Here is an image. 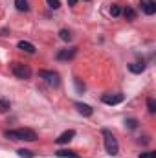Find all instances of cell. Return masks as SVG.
Returning <instances> with one entry per match:
<instances>
[{"mask_svg":"<svg viewBox=\"0 0 156 158\" xmlns=\"http://www.w3.org/2000/svg\"><path fill=\"white\" fill-rule=\"evenodd\" d=\"M6 138L9 140H24V142H35L37 140V134L33 129H28V127H20V129H15V131H6Z\"/></svg>","mask_w":156,"mask_h":158,"instance_id":"1","label":"cell"},{"mask_svg":"<svg viewBox=\"0 0 156 158\" xmlns=\"http://www.w3.org/2000/svg\"><path fill=\"white\" fill-rule=\"evenodd\" d=\"M103 138H105V149L110 156H116L119 153V145H117L116 136L109 131V129H103Z\"/></svg>","mask_w":156,"mask_h":158,"instance_id":"2","label":"cell"},{"mask_svg":"<svg viewBox=\"0 0 156 158\" xmlns=\"http://www.w3.org/2000/svg\"><path fill=\"white\" fill-rule=\"evenodd\" d=\"M11 72L18 79H30L31 77V68L28 64H22V63H13L11 64Z\"/></svg>","mask_w":156,"mask_h":158,"instance_id":"3","label":"cell"},{"mask_svg":"<svg viewBox=\"0 0 156 158\" xmlns=\"http://www.w3.org/2000/svg\"><path fill=\"white\" fill-rule=\"evenodd\" d=\"M39 76L44 79L50 86H53V88H57V86L61 85V77H59L57 72H51V70H39Z\"/></svg>","mask_w":156,"mask_h":158,"instance_id":"4","label":"cell"},{"mask_svg":"<svg viewBox=\"0 0 156 158\" xmlns=\"http://www.w3.org/2000/svg\"><path fill=\"white\" fill-rule=\"evenodd\" d=\"M77 48H66V50H59L57 52V59L59 61H70L72 57H76Z\"/></svg>","mask_w":156,"mask_h":158,"instance_id":"5","label":"cell"},{"mask_svg":"<svg viewBox=\"0 0 156 158\" xmlns=\"http://www.w3.org/2000/svg\"><path fill=\"white\" fill-rule=\"evenodd\" d=\"M125 98H123V94H105L103 98H101V101L103 103H107V105H119L121 101H123Z\"/></svg>","mask_w":156,"mask_h":158,"instance_id":"6","label":"cell"},{"mask_svg":"<svg viewBox=\"0 0 156 158\" xmlns=\"http://www.w3.org/2000/svg\"><path fill=\"white\" fill-rule=\"evenodd\" d=\"M140 6H142V11L145 15H154L156 13V2L154 0H142Z\"/></svg>","mask_w":156,"mask_h":158,"instance_id":"7","label":"cell"},{"mask_svg":"<svg viewBox=\"0 0 156 158\" xmlns=\"http://www.w3.org/2000/svg\"><path fill=\"white\" fill-rule=\"evenodd\" d=\"M17 48L22 50V52H26V53H35V50H37V48H35L31 42H28V40H18Z\"/></svg>","mask_w":156,"mask_h":158,"instance_id":"8","label":"cell"},{"mask_svg":"<svg viewBox=\"0 0 156 158\" xmlns=\"http://www.w3.org/2000/svg\"><path fill=\"white\" fill-rule=\"evenodd\" d=\"M74 136H76V131H66V132H63L55 142H57L59 145H63V143H68L70 140H74Z\"/></svg>","mask_w":156,"mask_h":158,"instance_id":"9","label":"cell"},{"mask_svg":"<svg viewBox=\"0 0 156 158\" xmlns=\"http://www.w3.org/2000/svg\"><path fill=\"white\" fill-rule=\"evenodd\" d=\"M76 109H77L79 114H83V116H86V118L94 114V110H92V107H90V105H84V103H79V101L76 103Z\"/></svg>","mask_w":156,"mask_h":158,"instance_id":"10","label":"cell"},{"mask_svg":"<svg viewBox=\"0 0 156 158\" xmlns=\"http://www.w3.org/2000/svg\"><path fill=\"white\" fill-rule=\"evenodd\" d=\"M129 70H130L132 74H142V72L145 70V64H143V63H130V64H129Z\"/></svg>","mask_w":156,"mask_h":158,"instance_id":"11","label":"cell"},{"mask_svg":"<svg viewBox=\"0 0 156 158\" xmlns=\"http://www.w3.org/2000/svg\"><path fill=\"white\" fill-rule=\"evenodd\" d=\"M15 7H17L20 13L30 11V4H28V0H15Z\"/></svg>","mask_w":156,"mask_h":158,"instance_id":"12","label":"cell"},{"mask_svg":"<svg viewBox=\"0 0 156 158\" xmlns=\"http://www.w3.org/2000/svg\"><path fill=\"white\" fill-rule=\"evenodd\" d=\"M59 158H79V155L76 151H57Z\"/></svg>","mask_w":156,"mask_h":158,"instance_id":"13","label":"cell"},{"mask_svg":"<svg viewBox=\"0 0 156 158\" xmlns=\"http://www.w3.org/2000/svg\"><path fill=\"white\" fill-rule=\"evenodd\" d=\"M121 13L125 15V19H127V20H134V19H136V11H134L132 7H125Z\"/></svg>","mask_w":156,"mask_h":158,"instance_id":"14","label":"cell"},{"mask_svg":"<svg viewBox=\"0 0 156 158\" xmlns=\"http://www.w3.org/2000/svg\"><path fill=\"white\" fill-rule=\"evenodd\" d=\"M59 37H61V40H64V42H70L72 40V33L68 30H61L59 31Z\"/></svg>","mask_w":156,"mask_h":158,"instance_id":"15","label":"cell"},{"mask_svg":"<svg viewBox=\"0 0 156 158\" xmlns=\"http://www.w3.org/2000/svg\"><path fill=\"white\" fill-rule=\"evenodd\" d=\"M11 109V105H9V101L7 99H0V112L4 114V112H7Z\"/></svg>","mask_w":156,"mask_h":158,"instance_id":"16","label":"cell"},{"mask_svg":"<svg viewBox=\"0 0 156 158\" xmlns=\"http://www.w3.org/2000/svg\"><path fill=\"white\" fill-rule=\"evenodd\" d=\"M147 109H149V112H151V114H156V101L153 99V98H149V99H147Z\"/></svg>","mask_w":156,"mask_h":158,"instance_id":"17","label":"cell"},{"mask_svg":"<svg viewBox=\"0 0 156 158\" xmlns=\"http://www.w3.org/2000/svg\"><path fill=\"white\" fill-rule=\"evenodd\" d=\"M17 153H18V156H20V158H33L31 151H28V149H18Z\"/></svg>","mask_w":156,"mask_h":158,"instance_id":"18","label":"cell"},{"mask_svg":"<svg viewBox=\"0 0 156 158\" xmlns=\"http://www.w3.org/2000/svg\"><path fill=\"white\" fill-rule=\"evenodd\" d=\"M125 125H127L129 129H136V127H138V119H134V118H129L127 121H125Z\"/></svg>","mask_w":156,"mask_h":158,"instance_id":"19","label":"cell"},{"mask_svg":"<svg viewBox=\"0 0 156 158\" xmlns=\"http://www.w3.org/2000/svg\"><path fill=\"white\" fill-rule=\"evenodd\" d=\"M110 15H112V17H119V15H121V7L114 4V6L110 7Z\"/></svg>","mask_w":156,"mask_h":158,"instance_id":"20","label":"cell"},{"mask_svg":"<svg viewBox=\"0 0 156 158\" xmlns=\"http://www.w3.org/2000/svg\"><path fill=\"white\" fill-rule=\"evenodd\" d=\"M46 2H48V6H50L51 9H59V7H61V2H59V0H46Z\"/></svg>","mask_w":156,"mask_h":158,"instance_id":"21","label":"cell"},{"mask_svg":"<svg viewBox=\"0 0 156 158\" xmlns=\"http://www.w3.org/2000/svg\"><path fill=\"white\" fill-rule=\"evenodd\" d=\"M140 158H156V151H147V153H142Z\"/></svg>","mask_w":156,"mask_h":158,"instance_id":"22","label":"cell"},{"mask_svg":"<svg viewBox=\"0 0 156 158\" xmlns=\"http://www.w3.org/2000/svg\"><path fill=\"white\" fill-rule=\"evenodd\" d=\"M77 4V0H68V6H76Z\"/></svg>","mask_w":156,"mask_h":158,"instance_id":"23","label":"cell"}]
</instances>
